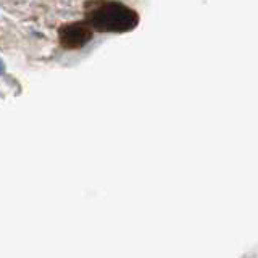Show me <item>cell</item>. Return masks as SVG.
I'll list each match as a JSON object with an SVG mask.
<instances>
[{
    "label": "cell",
    "mask_w": 258,
    "mask_h": 258,
    "mask_svg": "<svg viewBox=\"0 0 258 258\" xmlns=\"http://www.w3.org/2000/svg\"><path fill=\"white\" fill-rule=\"evenodd\" d=\"M89 21L102 31H127L137 24V15L123 4L108 2L97 7L89 15Z\"/></svg>",
    "instance_id": "cell-1"
},
{
    "label": "cell",
    "mask_w": 258,
    "mask_h": 258,
    "mask_svg": "<svg viewBox=\"0 0 258 258\" xmlns=\"http://www.w3.org/2000/svg\"><path fill=\"white\" fill-rule=\"evenodd\" d=\"M92 32L91 29H87L84 24H78V23H71L67 24L61 32H60V37H61V42L63 45L67 47H81L83 44H86L89 39H91Z\"/></svg>",
    "instance_id": "cell-2"
}]
</instances>
